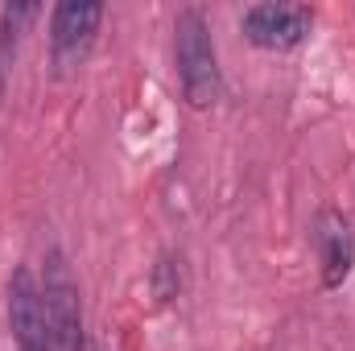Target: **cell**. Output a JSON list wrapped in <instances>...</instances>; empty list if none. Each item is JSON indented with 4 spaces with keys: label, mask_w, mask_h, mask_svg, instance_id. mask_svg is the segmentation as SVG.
Returning a JSON list of instances; mask_svg holds the SVG:
<instances>
[{
    "label": "cell",
    "mask_w": 355,
    "mask_h": 351,
    "mask_svg": "<svg viewBox=\"0 0 355 351\" xmlns=\"http://www.w3.org/2000/svg\"><path fill=\"white\" fill-rule=\"evenodd\" d=\"M8 327L17 351H46V302L33 268H17L8 277Z\"/></svg>",
    "instance_id": "obj_5"
},
{
    "label": "cell",
    "mask_w": 355,
    "mask_h": 351,
    "mask_svg": "<svg viewBox=\"0 0 355 351\" xmlns=\"http://www.w3.org/2000/svg\"><path fill=\"white\" fill-rule=\"evenodd\" d=\"M42 302H46V351H87L83 339V302L79 281L67 257L54 248L42 273Z\"/></svg>",
    "instance_id": "obj_2"
},
{
    "label": "cell",
    "mask_w": 355,
    "mask_h": 351,
    "mask_svg": "<svg viewBox=\"0 0 355 351\" xmlns=\"http://www.w3.org/2000/svg\"><path fill=\"white\" fill-rule=\"evenodd\" d=\"M314 248H318V264H322V285L327 289H339L355 268V232L347 223V215L339 211H318L314 219Z\"/></svg>",
    "instance_id": "obj_6"
},
{
    "label": "cell",
    "mask_w": 355,
    "mask_h": 351,
    "mask_svg": "<svg viewBox=\"0 0 355 351\" xmlns=\"http://www.w3.org/2000/svg\"><path fill=\"white\" fill-rule=\"evenodd\" d=\"M178 264L170 261V257H162L157 261V268H153V289H157V298L162 302H170V298H178Z\"/></svg>",
    "instance_id": "obj_8"
},
{
    "label": "cell",
    "mask_w": 355,
    "mask_h": 351,
    "mask_svg": "<svg viewBox=\"0 0 355 351\" xmlns=\"http://www.w3.org/2000/svg\"><path fill=\"white\" fill-rule=\"evenodd\" d=\"M0 99H4V58H0Z\"/></svg>",
    "instance_id": "obj_9"
},
{
    "label": "cell",
    "mask_w": 355,
    "mask_h": 351,
    "mask_svg": "<svg viewBox=\"0 0 355 351\" xmlns=\"http://www.w3.org/2000/svg\"><path fill=\"white\" fill-rule=\"evenodd\" d=\"M37 12H42L37 4H4V8H0V58H8V54L17 50L25 25L37 21Z\"/></svg>",
    "instance_id": "obj_7"
},
{
    "label": "cell",
    "mask_w": 355,
    "mask_h": 351,
    "mask_svg": "<svg viewBox=\"0 0 355 351\" xmlns=\"http://www.w3.org/2000/svg\"><path fill=\"white\" fill-rule=\"evenodd\" d=\"M240 29L261 50H293L310 37L314 12L306 4H252V8H244Z\"/></svg>",
    "instance_id": "obj_4"
},
{
    "label": "cell",
    "mask_w": 355,
    "mask_h": 351,
    "mask_svg": "<svg viewBox=\"0 0 355 351\" xmlns=\"http://www.w3.org/2000/svg\"><path fill=\"white\" fill-rule=\"evenodd\" d=\"M103 25L99 0H62L50 12V67L54 75H75L87 62L91 46Z\"/></svg>",
    "instance_id": "obj_3"
},
{
    "label": "cell",
    "mask_w": 355,
    "mask_h": 351,
    "mask_svg": "<svg viewBox=\"0 0 355 351\" xmlns=\"http://www.w3.org/2000/svg\"><path fill=\"white\" fill-rule=\"evenodd\" d=\"M174 62L178 83L190 108H211L223 95V71H219V50L211 37V25L202 8H182L174 21Z\"/></svg>",
    "instance_id": "obj_1"
}]
</instances>
